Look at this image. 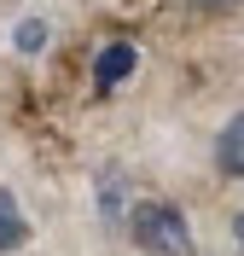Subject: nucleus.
I'll use <instances>...</instances> for the list:
<instances>
[{
	"mask_svg": "<svg viewBox=\"0 0 244 256\" xmlns=\"http://www.w3.org/2000/svg\"><path fill=\"white\" fill-rule=\"evenodd\" d=\"M215 169H221L227 180L244 175V116H227L221 140H215Z\"/></svg>",
	"mask_w": 244,
	"mask_h": 256,
	"instance_id": "nucleus-4",
	"label": "nucleus"
},
{
	"mask_svg": "<svg viewBox=\"0 0 244 256\" xmlns=\"http://www.w3.org/2000/svg\"><path fill=\"white\" fill-rule=\"evenodd\" d=\"M12 47H17V52H29V58H35V52L47 47V18H23V24L12 30Z\"/></svg>",
	"mask_w": 244,
	"mask_h": 256,
	"instance_id": "nucleus-6",
	"label": "nucleus"
},
{
	"mask_svg": "<svg viewBox=\"0 0 244 256\" xmlns=\"http://www.w3.org/2000/svg\"><path fill=\"white\" fill-rule=\"evenodd\" d=\"M204 6H215V12H233V6H239V0H204Z\"/></svg>",
	"mask_w": 244,
	"mask_h": 256,
	"instance_id": "nucleus-7",
	"label": "nucleus"
},
{
	"mask_svg": "<svg viewBox=\"0 0 244 256\" xmlns=\"http://www.w3.org/2000/svg\"><path fill=\"white\" fill-rule=\"evenodd\" d=\"M122 227H128V239L140 244L146 256H192V250H198L192 222H186L175 204H163V198H146V204H134L128 216H122Z\"/></svg>",
	"mask_w": 244,
	"mask_h": 256,
	"instance_id": "nucleus-1",
	"label": "nucleus"
},
{
	"mask_svg": "<svg viewBox=\"0 0 244 256\" xmlns=\"http://www.w3.org/2000/svg\"><path fill=\"white\" fill-rule=\"evenodd\" d=\"M17 244H29V222H23V210L12 204V192H0V256L17 250Z\"/></svg>",
	"mask_w": 244,
	"mask_h": 256,
	"instance_id": "nucleus-5",
	"label": "nucleus"
},
{
	"mask_svg": "<svg viewBox=\"0 0 244 256\" xmlns=\"http://www.w3.org/2000/svg\"><path fill=\"white\" fill-rule=\"evenodd\" d=\"M93 204H99V222L105 227H122V204H128V175L122 169H105L93 186Z\"/></svg>",
	"mask_w": 244,
	"mask_h": 256,
	"instance_id": "nucleus-3",
	"label": "nucleus"
},
{
	"mask_svg": "<svg viewBox=\"0 0 244 256\" xmlns=\"http://www.w3.org/2000/svg\"><path fill=\"white\" fill-rule=\"evenodd\" d=\"M134 64H140V47H134V41H105L99 58H93V88H99V94L122 88V82L134 76Z\"/></svg>",
	"mask_w": 244,
	"mask_h": 256,
	"instance_id": "nucleus-2",
	"label": "nucleus"
}]
</instances>
